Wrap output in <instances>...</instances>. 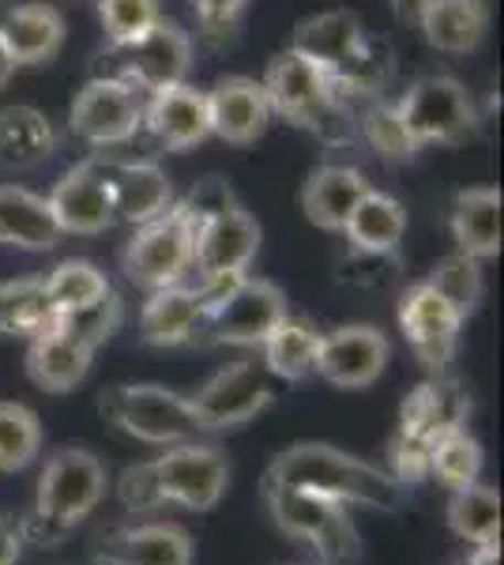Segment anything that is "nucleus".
<instances>
[{"mask_svg":"<svg viewBox=\"0 0 504 565\" xmlns=\"http://www.w3.org/2000/svg\"><path fill=\"white\" fill-rule=\"evenodd\" d=\"M0 39L20 68H42L61 53L64 39H68V23L53 4L31 0V4L8 8L0 20Z\"/></svg>","mask_w":504,"mask_h":565,"instance_id":"nucleus-23","label":"nucleus"},{"mask_svg":"<svg viewBox=\"0 0 504 565\" xmlns=\"http://www.w3.org/2000/svg\"><path fill=\"white\" fill-rule=\"evenodd\" d=\"M426 282L444 298L448 306L455 309V317H460V321H467V317L479 309L482 290H485L482 260L467 257V253H452V257L433 264V271H429Z\"/></svg>","mask_w":504,"mask_h":565,"instance_id":"nucleus-38","label":"nucleus"},{"mask_svg":"<svg viewBox=\"0 0 504 565\" xmlns=\"http://www.w3.org/2000/svg\"><path fill=\"white\" fill-rule=\"evenodd\" d=\"M260 84L264 95H268L271 117H282L294 129L317 136L328 148H351L357 140V117L351 114V103L301 53H275Z\"/></svg>","mask_w":504,"mask_h":565,"instance_id":"nucleus-5","label":"nucleus"},{"mask_svg":"<svg viewBox=\"0 0 504 565\" xmlns=\"http://www.w3.org/2000/svg\"><path fill=\"white\" fill-rule=\"evenodd\" d=\"M15 57L8 53V45H4V39H0V90H4L8 84H12V76H15Z\"/></svg>","mask_w":504,"mask_h":565,"instance_id":"nucleus-48","label":"nucleus"},{"mask_svg":"<svg viewBox=\"0 0 504 565\" xmlns=\"http://www.w3.org/2000/svg\"><path fill=\"white\" fill-rule=\"evenodd\" d=\"M42 452V423L26 404L15 399H0V471L15 476V471L31 468Z\"/></svg>","mask_w":504,"mask_h":565,"instance_id":"nucleus-37","label":"nucleus"},{"mask_svg":"<svg viewBox=\"0 0 504 565\" xmlns=\"http://www.w3.org/2000/svg\"><path fill=\"white\" fill-rule=\"evenodd\" d=\"M61 242V226L50 200L23 185H0V245L26 253H45Z\"/></svg>","mask_w":504,"mask_h":565,"instance_id":"nucleus-29","label":"nucleus"},{"mask_svg":"<svg viewBox=\"0 0 504 565\" xmlns=\"http://www.w3.org/2000/svg\"><path fill=\"white\" fill-rule=\"evenodd\" d=\"M192 238H196L192 215L181 207V200H173L167 212L132 231V238L121 249V271L132 287L148 290V295L185 282L192 271Z\"/></svg>","mask_w":504,"mask_h":565,"instance_id":"nucleus-10","label":"nucleus"},{"mask_svg":"<svg viewBox=\"0 0 504 565\" xmlns=\"http://www.w3.org/2000/svg\"><path fill=\"white\" fill-rule=\"evenodd\" d=\"M501 189L474 185L460 189L452 200L448 231H452L455 253H467L474 260H493L501 253Z\"/></svg>","mask_w":504,"mask_h":565,"instance_id":"nucleus-27","label":"nucleus"},{"mask_svg":"<svg viewBox=\"0 0 504 565\" xmlns=\"http://www.w3.org/2000/svg\"><path fill=\"white\" fill-rule=\"evenodd\" d=\"M396 109L418 148H455L479 132V106L452 76H418L396 98Z\"/></svg>","mask_w":504,"mask_h":565,"instance_id":"nucleus-11","label":"nucleus"},{"mask_svg":"<svg viewBox=\"0 0 504 565\" xmlns=\"http://www.w3.org/2000/svg\"><path fill=\"white\" fill-rule=\"evenodd\" d=\"M290 50L324 72L346 103L354 98H377L392 79V45L384 39H369L362 20L346 8L305 15L294 26Z\"/></svg>","mask_w":504,"mask_h":565,"instance_id":"nucleus-3","label":"nucleus"},{"mask_svg":"<svg viewBox=\"0 0 504 565\" xmlns=\"http://www.w3.org/2000/svg\"><path fill=\"white\" fill-rule=\"evenodd\" d=\"M399 328H403V335H407L415 359L429 373H444L452 366L463 321L426 279L410 282L399 295Z\"/></svg>","mask_w":504,"mask_h":565,"instance_id":"nucleus-15","label":"nucleus"},{"mask_svg":"<svg viewBox=\"0 0 504 565\" xmlns=\"http://www.w3.org/2000/svg\"><path fill=\"white\" fill-rule=\"evenodd\" d=\"M68 129L90 148H117L143 129V90L125 79L95 76L68 106Z\"/></svg>","mask_w":504,"mask_h":565,"instance_id":"nucleus-13","label":"nucleus"},{"mask_svg":"<svg viewBox=\"0 0 504 565\" xmlns=\"http://www.w3.org/2000/svg\"><path fill=\"white\" fill-rule=\"evenodd\" d=\"M204 287V282H200ZM207 290V313L200 324V340L218 343V348H260L275 332V324L290 313L287 295L271 279L237 276L223 287Z\"/></svg>","mask_w":504,"mask_h":565,"instance_id":"nucleus-8","label":"nucleus"},{"mask_svg":"<svg viewBox=\"0 0 504 565\" xmlns=\"http://www.w3.org/2000/svg\"><path fill=\"white\" fill-rule=\"evenodd\" d=\"M388 335L373 324H343L320 335L317 377L335 388H369L388 366Z\"/></svg>","mask_w":504,"mask_h":565,"instance_id":"nucleus-17","label":"nucleus"},{"mask_svg":"<svg viewBox=\"0 0 504 565\" xmlns=\"http://www.w3.org/2000/svg\"><path fill=\"white\" fill-rule=\"evenodd\" d=\"M103 68V76L125 79V84H132L143 95L185 84L192 68V39L178 23L159 20L143 34H136V39L106 45Z\"/></svg>","mask_w":504,"mask_h":565,"instance_id":"nucleus-12","label":"nucleus"},{"mask_svg":"<svg viewBox=\"0 0 504 565\" xmlns=\"http://www.w3.org/2000/svg\"><path fill=\"white\" fill-rule=\"evenodd\" d=\"M455 565H467V558H463V562H455Z\"/></svg>","mask_w":504,"mask_h":565,"instance_id":"nucleus-49","label":"nucleus"},{"mask_svg":"<svg viewBox=\"0 0 504 565\" xmlns=\"http://www.w3.org/2000/svg\"><path fill=\"white\" fill-rule=\"evenodd\" d=\"M53 324L64 328L68 335H76L79 343H87L90 351H98L103 343L114 340L117 328L125 324V306H121V298L109 290L106 298H98V302H90L84 309H68V313H57V317H53Z\"/></svg>","mask_w":504,"mask_h":565,"instance_id":"nucleus-40","label":"nucleus"},{"mask_svg":"<svg viewBox=\"0 0 504 565\" xmlns=\"http://www.w3.org/2000/svg\"><path fill=\"white\" fill-rule=\"evenodd\" d=\"M260 494L271 509V521L290 540L309 543L320 565H357L362 562V535L351 516V505L332 498H317L305 490L268 487L260 482Z\"/></svg>","mask_w":504,"mask_h":565,"instance_id":"nucleus-7","label":"nucleus"},{"mask_svg":"<svg viewBox=\"0 0 504 565\" xmlns=\"http://www.w3.org/2000/svg\"><path fill=\"white\" fill-rule=\"evenodd\" d=\"M399 276V253H357L351 249V257L339 268V279L351 282L362 290H384L392 279Z\"/></svg>","mask_w":504,"mask_h":565,"instance_id":"nucleus-42","label":"nucleus"},{"mask_svg":"<svg viewBox=\"0 0 504 565\" xmlns=\"http://www.w3.org/2000/svg\"><path fill=\"white\" fill-rule=\"evenodd\" d=\"M268 487L305 490L317 498H332L343 505H369L380 513H399L407 505V487H399L377 463H365L351 452L324 441H298L282 449L264 471Z\"/></svg>","mask_w":504,"mask_h":565,"instance_id":"nucleus-1","label":"nucleus"},{"mask_svg":"<svg viewBox=\"0 0 504 565\" xmlns=\"http://www.w3.org/2000/svg\"><path fill=\"white\" fill-rule=\"evenodd\" d=\"M189 4L200 23V34L207 42H226L234 34V26L242 23L249 0H189Z\"/></svg>","mask_w":504,"mask_h":565,"instance_id":"nucleus-44","label":"nucleus"},{"mask_svg":"<svg viewBox=\"0 0 504 565\" xmlns=\"http://www.w3.org/2000/svg\"><path fill=\"white\" fill-rule=\"evenodd\" d=\"M207 95V121L211 136L234 143V148H249L268 132L271 106L264 95V84L253 76H223Z\"/></svg>","mask_w":504,"mask_h":565,"instance_id":"nucleus-18","label":"nucleus"},{"mask_svg":"<svg viewBox=\"0 0 504 565\" xmlns=\"http://www.w3.org/2000/svg\"><path fill=\"white\" fill-rule=\"evenodd\" d=\"M448 524L460 540L485 546L501 543V494L485 482H471V487L452 490L448 501Z\"/></svg>","mask_w":504,"mask_h":565,"instance_id":"nucleus-33","label":"nucleus"},{"mask_svg":"<svg viewBox=\"0 0 504 565\" xmlns=\"http://www.w3.org/2000/svg\"><path fill=\"white\" fill-rule=\"evenodd\" d=\"M429 476H437L444 487H452V490L479 482V476H482V445L467 434V426H460V430H452L444 437H437L433 449H429Z\"/></svg>","mask_w":504,"mask_h":565,"instance_id":"nucleus-39","label":"nucleus"},{"mask_svg":"<svg viewBox=\"0 0 504 565\" xmlns=\"http://www.w3.org/2000/svg\"><path fill=\"white\" fill-rule=\"evenodd\" d=\"M98 20L109 45L128 42L162 20V0H98Z\"/></svg>","mask_w":504,"mask_h":565,"instance_id":"nucleus-41","label":"nucleus"},{"mask_svg":"<svg viewBox=\"0 0 504 565\" xmlns=\"http://www.w3.org/2000/svg\"><path fill=\"white\" fill-rule=\"evenodd\" d=\"M260 351H264V370H268L271 377L298 385V381H305L317 373L320 332L309 321H301V317L287 313L279 324H275V332L268 340L260 343Z\"/></svg>","mask_w":504,"mask_h":565,"instance_id":"nucleus-32","label":"nucleus"},{"mask_svg":"<svg viewBox=\"0 0 504 565\" xmlns=\"http://www.w3.org/2000/svg\"><path fill=\"white\" fill-rule=\"evenodd\" d=\"M143 129L167 151H189L211 136L207 121V95L200 87L173 84L151 90L143 98Z\"/></svg>","mask_w":504,"mask_h":565,"instance_id":"nucleus-20","label":"nucleus"},{"mask_svg":"<svg viewBox=\"0 0 504 565\" xmlns=\"http://www.w3.org/2000/svg\"><path fill=\"white\" fill-rule=\"evenodd\" d=\"M90 359L95 351L87 343H79L76 335H68L57 324H45L42 332L31 335V348H26V373L42 392H72L79 381L90 373Z\"/></svg>","mask_w":504,"mask_h":565,"instance_id":"nucleus-25","label":"nucleus"},{"mask_svg":"<svg viewBox=\"0 0 504 565\" xmlns=\"http://www.w3.org/2000/svg\"><path fill=\"white\" fill-rule=\"evenodd\" d=\"M181 207L192 215V226H196L192 271H200V282L223 287V282L245 276L256 260V249H260V223L245 212L234 189L218 178H207L181 200Z\"/></svg>","mask_w":504,"mask_h":565,"instance_id":"nucleus-4","label":"nucleus"},{"mask_svg":"<svg viewBox=\"0 0 504 565\" xmlns=\"http://www.w3.org/2000/svg\"><path fill=\"white\" fill-rule=\"evenodd\" d=\"M57 151V132L50 117L34 106H4L0 109V167L31 170Z\"/></svg>","mask_w":504,"mask_h":565,"instance_id":"nucleus-30","label":"nucleus"},{"mask_svg":"<svg viewBox=\"0 0 504 565\" xmlns=\"http://www.w3.org/2000/svg\"><path fill=\"white\" fill-rule=\"evenodd\" d=\"M98 565H192V540L181 524L151 521L109 527L95 546Z\"/></svg>","mask_w":504,"mask_h":565,"instance_id":"nucleus-19","label":"nucleus"},{"mask_svg":"<svg viewBox=\"0 0 504 565\" xmlns=\"http://www.w3.org/2000/svg\"><path fill=\"white\" fill-rule=\"evenodd\" d=\"M53 321V306L42 279L0 282V335H34Z\"/></svg>","mask_w":504,"mask_h":565,"instance_id":"nucleus-36","label":"nucleus"},{"mask_svg":"<svg viewBox=\"0 0 504 565\" xmlns=\"http://www.w3.org/2000/svg\"><path fill=\"white\" fill-rule=\"evenodd\" d=\"M467 415H471V396L455 377H444V373H433L429 381L410 392L399 407V434H410L418 441L433 445L437 437L460 430L467 426Z\"/></svg>","mask_w":504,"mask_h":565,"instance_id":"nucleus-22","label":"nucleus"},{"mask_svg":"<svg viewBox=\"0 0 504 565\" xmlns=\"http://www.w3.org/2000/svg\"><path fill=\"white\" fill-rule=\"evenodd\" d=\"M230 487V463L215 445L181 441L148 463H132L117 479V498L128 513H154L162 505H185L207 513Z\"/></svg>","mask_w":504,"mask_h":565,"instance_id":"nucleus-2","label":"nucleus"},{"mask_svg":"<svg viewBox=\"0 0 504 565\" xmlns=\"http://www.w3.org/2000/svg\"><path fill=\"white\" fill-rule=\"evenodd\" d=\"M490 0H429L418 15L421 39L448 57H467L490 34Z\"/></svg>","mask_w":504,"mask_h":565,"instance_id":"nucleus-24","label":"nucleus"},{"mask_svg":"<svg viewBox=\"0 0 504 565\" xmlns=\"http://www.w3.org/2000/svg\"><path fill=\"white\" fill-rule=\"evenodd\" d=\"M388 4H392V12H396L403 23H418L421 8H426L429 0H388Z\"/></svg>","mask_w":504,"mask_h":565,"instance_id":"nucleus-46","label":"nucleus"},{"mask_svg":"<svg viewBox=\"0 0 504 565\" xmlns=\"http://www.w3.org/2000/svg\"><path fill=\"white\" fill-rule=\"evenodd\" d=\"M192 415H196L200 430H237V426L253 423L260 412L271 407V381L268 370L256 362H234V366L218 370L204 385L189 396Z\"/></svg>","mask_w":504,"mask_h":565,"instance_id":"nucleus-14","label":"nucleus"},{"mask_svg":"<svg viewBox=\"0 0 504 565\" xmlns=\"http://www.w3.org/2000/svg\"><path fill=\"white\" fill-rule=\"evenodd\" d=\"M23 551V527L0 516V565H15Z\"/></svg>","mask_w":504,"mask_h":565,"instance_id":"nucleus-45","label":"nucleus"},{"mask_svg":"<svg viewBox=\"0 0 504 565\" xmlns=\"http://www.w3.org/2000/svg\"><path fill=\"white\" fill-rule=\"evenodd\" d=\"M42 287H45V295H50L53 317L68 313V309H84L114 290L106 271L90 260H61L57 268L42 279Z\"/></svg>","mask_w":504,"mask_h":565,"instance_id":"nucleus-34","label":"nucleus"},{"mask_svg":"<svg viewBox=\"0 0 504 565\" xmlns=\"http://www.w3.org/2000/svg\"><path fill=\"white\" fill-rule=\"evenodd\" d=\"M357 136L377 151V159L384 162H410L421 151L415 143V136L403 125L396 103H384V98H373L369 106L357 114Z\"/></svg>","mask_w":504,"mask_h":565,"instance_id":"nucleus-35","label":"nucleus"},{"mask_svg":"<svg viewBox=\"0 0 504 565\" xmlns=\"http://www.w3.org/2000/svg\"><path fill=\"white\" fill-rule=\"evenodd\" d=\"M106 178L109 196H114V215L132 226L162 215L173 204L170 178L159 162H106Z\"/></svg>","mask_w":504,"mask_h":565,"instance_id":"nucleus-28","label":"nucleus"},{"mask_svg":"<svg viewBox=\"0 0 504 565\" xmlns=\"http://www.w3.org/2000/svg\"><path fill=\"white\" fill-rule=\"evenodd\" d=\"M106 463L95 452L64 445L45 460L23 535L39 546H57L72 527L95 513V505L106 498Z\"/></svg>","mask_w":504,"mask_h":565,"instance_id":"nucleus-6","label":"nucleus"},{"mask_svg":"<svg viewBox=\"0 0 504 565\" xmlns=\"http://www.w3.org/2000/svg\"><path fill=\"white\" fill-rule=\"evenodd\" d=\"M98 412L109 426L148 445H181L204 434L189 396L162 385H109L98 396Z\"/></svg>","mask_w":504,"mask_h":565,"instance_id":"nucleus-9","label":"nucleus"},{"mask_svg":"<svg viewBox=\"0 0 504 565\" xmlns=\"http://www.w3.org/2000/svg\"><path fill=\"white\" fill-rule=\"evenodd\" d=\"M369 178L354 167H317L301 185V212L313 226L328 234H343L346 218L357 207V200L369 193Z\"/></svg>","mask_w":504,"mask_h":565,"instance_id":"nucleus-26","label":"nucleus"},{"mask_svg":"<svg viewBox=\"0 0 504 565\" xmlns=\"http://www.w3.org/2000/svg\"><path fill=\"white\" fill-rule=\"evenodd\" d=\"M429 449H433V445L396 430V437H392V445H388V463H392L388 476L407 490L418 487V482H426L429 479Z\"/></svg>","mask_w":504,"mask_h":565,"instance_id":"nucleus-43","label":"nucleus"},{"mask_svg":"<svg viewBox=\"0 0 504 565\" xmlns=\"http://www.w3.org/2000/svg\"><path fill=\"white\" fill-rule=\"evenodd\" d=\"M45 200H50V212L57 218L61 234L95 238V234H106L117 223L106 162L98 159H87L79 167H72L68 174H61V181Z\"/></svg>","mask_w":504,"mask_h":565,"instance_id":"nucleus-16","label":"nucleus"},{"mask_svg":"<svg viewBox=\"0 0 504 565\" xmlns=\"http://www.w3.org/2000/svg\"><path fill=\"white\" fill-rule=\"evenodd\" d=\"M467 565H501V543L474 546V554L467 558Z\"/></svg>","mask_w":504,"mask_h":565,"instance_id":"nucleus-47","label":"nucleus"},{"mask_svg":"<svg viewBox=\"0 0 504 565\" xmlns=\"http://www.w3.org/2000/svg\"><path fill=\"white\" fill-rule=\"evenodd\" d=\"M207 313V290L173 282V287L151 290L140 309V340L148 348H185L200 340V324Z\"/></svg>","mask_w":504,"mask_h":565,"instance_id":"nucleus-21","label":"nucleus"},{"mask_svg":"<svg viewBox=\"0 0 504 565\" xmlns=\"http://www.w3.org/2000/svg\"><path fill=\"white\" fill-rule=\"evenodd\" d=\"M343 234L357 253H399V242L407 234V207L396 196L369 189L346 218Z\"/></svg>","mask_w":504,"mask_h":565,"instance_id":"nucleus-31","label":"nucleus"}]
</instances>
